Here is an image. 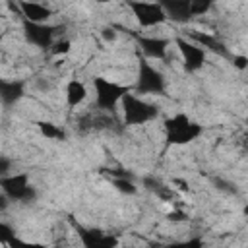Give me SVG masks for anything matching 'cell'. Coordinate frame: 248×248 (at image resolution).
<instances>
[{
    "instance_id": "cell-21",
    "label": "cell",
    "mask_w": 248,
    "mask_h": 248,
    "mask_svg": "<svg viewBox=\"0 0 248 248\" xmlns=\"http://www.w3.org/2000/svg\"><path fill=\"white\" fill-rule=\"evenodd\" d=\"M211 8V4L207 2V0H192V16H202V14H205L207 10Z\"/></svg>"
},
{
    "instance_id": "cell-11",
    "label": "cell",
    "mask_w": 248,
    "mask_h": 248,
    "mask_svg": "<svg viewBox=\"0 0 248 248\" xmlns=\"http://www.w3.org/2000/svg\"><path fill=\"white\" fill-rule=\"evenodd\" d=\"M188 39H190L192 43H196L198 46H202L203 50L207 48V50H211V52H215V54H219V56L232 58V54L229 52V48H227V46H225L217 37H213V35L198 33V31H188Z\"/></svg>"
},
{
    "instance_id": "cell-25",
    "label": "cell",
    "mask_w": 248,
    "mask_h": 248,
    "mask_svg": "<svg viewBox=\"0 0 248 248\" xmlns=\"http://www.w3.org/2000/svg\"><path fill=\"white\" fill-rule=\"evenodd\" d=\"M8 169H10V161L6 157H0V172H2V176H8Z\"/></svg>"
},
{
    "instance_id": "cell-1",
    "label": "cell",
    "mask_w": 248,
    "mask_h": 248,
    "mask_svg": "<svg viewBox=\"0 0 248 248\" xmlns=\"http://www.w3.org/2000/svg\"><path fill=\"white\" fill-rule=\"evenodd\" d=\"M122 116H124V124L128 126H140V124H147L151 120H155L159 116V107L145 101V99H140L138 95L134 93H128L122 103Z\"/></svg>"
},
{
    "instance_id": "cell-23",
    "label": "cell",
    "mask_w": 248,
    "mask_h": 248,
    "mask_svg": "<svg viewBox=\"0 0 248 248\" xmlns=\"http://www.w3.org/2000/svg\"><path fill=\"white\" fill-rule=\"evenodd\" d=\"M231 60H232V64H234L238 70H244V68H248V58H246V56H232Z\"/></svg>"
},
{
    "instance_id": "cell-20",
    "label": "cell",
    "mask_w": 248,
    "mask_h": 248,
    "mask_svg": "<svg viewBox=\"0 0 248 248\" xmlns=\"http://www.w3.org/2000/svg\"><path fill=\"white\" fill-rule=\"evenodd\" d=\"M167 248H203V240L202 238H188V240H180V242H172Z\"/></svg>"
},
{
    "instance_id": "cell-8",
    "label": "cell",
    "mask_w": 248,
    "mask_h": 248,
    "mask_svg": "<svg viewBox=\"0 0 248 248\" xmlns=\"http://www.w3.org/2000/svg\"><path fill=\"white\" fill-rule=\"evenodd\" d=\"M176 46L182 54V60H184V68L188 72H198L203 64H205V50L202 46H198L196 43H192L190 39H184V37H178L176 39Z\"/></svg>"
},
{
    "instance_id": "cell-6",
    "label": "cell",
    "mask_w": 248,
    "mask_h": 248,
    "mask_svg": "<svg viewBox=\"0 0 248 248\" xmlns=\"http://www.w3.org/2000/svg\"><path fill=\"white\" fill-rule=\"evenodd\" d=\"M128 8L132 10V14L136 16L141 27H155L167 19L161 2H130Z\"/></svg>"
},
{
    "instance_id": "cell-5",
    "label": "cell",
    "mask_w": 248,
    "mask_h": 248,
    "mask_svg": "<svg viewBox=\"0 0 248 248\" xmlns=\"http://www.w3.org/2000/svg\"><path fill=\"white\" fill-rule=\"evenodd\" d=\"M2 194L12 202H31L35 200V188L29 184L27 174H8L0 178Z\"/></svg>"
},
{
    "instance_id": "cell-13",
    "label": "cell",
    "mask_w": 248,
    "mask_h": 248,
    "mask_svg": "<svg viewBox=\"0 0 248 248\" xmlns=\"http://www.w3.org/2000/svg\"><path fill=\"white\" fill-rule=\"evenodd\" d=\"M19 10L23 21H31V23H45L52 14L50 8L41 2H19Z\"/></svg>"
},
{
    "instance_id": "cell-26",
    "label": "cell",
    "mask_w": 248,
    "mask_h": 248,
    "mask_svg": "<svg viewBox=\"0 0 248 248\" xmlns=\"http://www.w3.org/2000/svg\"><path fill=\"white\" fill-rule=\"evenodd\" d=\"M244 213H246V215H248V205H246V207H244Z\"/></svg>"
},
{
    "instance_id": "cell-3",
    "label": "cell",
    "mask_w": 248,
    "mask_h": 248,
    "mask_svg": "<svg viewBox=\"0 0 248 248\" xmlns=\"http://www.w3.org/2000/svg\"><path fill=\"white\" fill-rule=\"evenodd\" d=\"M93 87H95V105L101 110L112 112L116 108L118 103H122V99L130 93L124 85H118L107 78H95L93 79Z\"/></svg>"
},
{
    "instance_id": "cell-18",
    "label": "cell",
    "mask_w": 248,
    "mask_h": 248,
    "mask_svg": "<svg viewBox=\"0 0 248 248\" xmlns=\"http://www.w3.org/2000/svg\"><path fill=\"white\" fill-rule=\"evenodd\" d=\"M39 130H41V134L46 140H64L66 138L64 130L58 128V126H54L52 122H39Z\"/></svg>"
},
{
    "instance_id": "cell-12",
    "label": "cell",
    "mask_w": 248,
    "mask_h": 248,
    "mask_svg": "<svg viewBox=\"0 0 248 248\" xmlns=\"http://www.w3.org/2000/svg\"><path fill=\"white\" fill-rule=\"evenodd\" d=\"M167 17L176 23H184L192 17V0H165L161 2Z\"/></svg>"
},
{
    "instance_id": "cell-15",
    "label": "cell",
    "mask_w": 248,
    "mask_h": 248,
    "mask_svg": "<svg viewBox=\"0 0 248 248\" xmlns=\"http://www.w3.org/2000/svg\"><path fill=\"white\" fill-rule=\"evenodd\" d=\"M0 238H2V242H4L8 248H45V246L39 244V242H29V240L17 238L6 225H0Z\"/></svg>"
},
{
    "instance_id": "cell-14",
    "label": "cell",
    "mask_w": 248,
    "mask_h": 248,
    "mask_svg": "<svg viewBox=\"0 0 248 248\" xmlns=\"http://www.w3.org/2000/svg\"><path fill=\"white\" fill-rule=\"evenodd\" d=\"M23 97V81L19 79H2L0 81V99L4 107H12Z\"/></svg>"
},
{
    "instance_id": "cell-7",
    "label": "cell",
    "mask_w": 248,
    "mask_h": 248,
    "mask_svg": "<svg viewBox=\"0 0 248 248\" xmlns=\"http://www.w3.org/2000/svg\"><path fill=\"white\" fill-rule=\"evenodd\" d=\"M23 35L25 39L39 48H52L54 45V37H56V27L54 25H46V23H31V21H23Z\"/></svg>"
},
{
    "instance_id": "cell-2",
    "label": "cell",
    "mask_w": 248,
    "mask_h": 248,
    "mask_svg": "<svg viewBox=\"0 0 248 248\" xmlns=\"http://www.w3.org/2000/svg\"><path fill=\"white\" fill-rule=\"evenodd\" d=\"M202 136V126L186 114H174L165 120V138L172 145H186Z\"/></svg>"
},
{
    "instance_id": "cell-9",
    "label": "cell",
    "mask_w": 248,
    "mask_h": 248,
    "mask_svg": "<svg viewBox=\"0 0 248 248\" xmlns=\"http://www.w3.org/2000/svg\"><path fill=\"white\" fill-rule=\"evenodd\" d=\"M78 234H79L83 248H118V238L108 234V232H101L97 229L78 227Z\"/></svg>"
},
{
    "instance_id": "cell-22",
    "label": "cell",
    "mask_w": 248,
    "mask_h": 248,
    "mask_svg": "<svg viewBox=\"0 0 248 248\" xmlns=\"http://www.w3.org/2000/svg\"><path fill=\"white\" fill-rule=\"evenodd\" d=\"M68 50H70V41H68V39H58V41H54V45H52V48H50L52 54H64V52H68Z\"/></svg>"
},
{
    "instance_id": "cell-4",
    "label": "cell",
    "mask_w": 248,
    "mask_h": 248,
    "mask_svg": "<svg viewBox=\"0 0 248 248\" xmlns=\"http://www.w3.org/2000/svg\"><path fill=\"white\" fill-rule=\"evenodd\" d=\"M165 89H167L165 76L155 66H151L147 60H140V70H138L134 91L140 95H163Z\"/></svg>"
},
{
    "instance_id": "cell-16",
    "label": "cell",
    "mask_w": 248,
    "mask_h": 248,
    "mask_svg": "<svg viewBox=\"0 0 248 248\" xmlns=\"http://www.w3.org/2000/svg\"><path fill=\"white\" fill-rule=\"evenodd\" d=\"M87 97V89L85 85L79 81V79H72L68 85H66V101L70 107H78L85 101Z\"/></svg>"
},
{
    "instance_id": "cell-17",
    "label": "cell",
    "mask_w": 248,
    "mask_h": 248,
    "mask_svg": "<svg viewBox=\"0 0 248 248\" xmlns=\"http://www.w3.org/2000/svg\"><path fill=\"white\" fill-rule=\"evenodd\" d=\"M143 184H145V188H149L151 192H155L159 198H163V200H172V192H170V188L165 186L163 182H159L157 178H145Z\"/></svg>"
},
{
    "instance_id": "cell-24",
    "label": "cell",
    "mask_w": 248,
    "mask_h": 248,
    "mask_svg": "<svg viewBox=\"0 0 248 248\" xmlns=\"http://www.w3.org/2000/svg\"><path fill=\"white\" fill-rule=\"evenodd\" d=\"M101 35H103V39H105V41H114V39H116V33H114V29H112V27H103Z\"/></svg>"
},
{
    "instance_id": "cell-10",
    "label": "cell",
    "mask_w": 248,
    "mask_h": 248,
    "mask_svg": "<svg viewBox=\"0 0 248 248\" xmlns=\"http://www.w3.org/2000/svg\"><path fill=\"white\" fill-rule=\"evenodd\" d=\"M138 46L147 58L163 60L169 50V41L161 37H140L138 35Z\"/></svg>"
},
{
    "instance_id": "cell-19",
    "label": "cell",
    "mask_w": 248,
    "mask_h": 248,
    "mask_svg": "<svg viewBox=\"0 0 248 248\" xmlns=\"http://www.w3.org/2000/svg\"><path fill=\"white\" fill-rule=\"evenodd\" d=\"M112 184L116 186V190H120L124 194H136V190H138L130 178H112Z\"/></svg>"
}]
</instances>
